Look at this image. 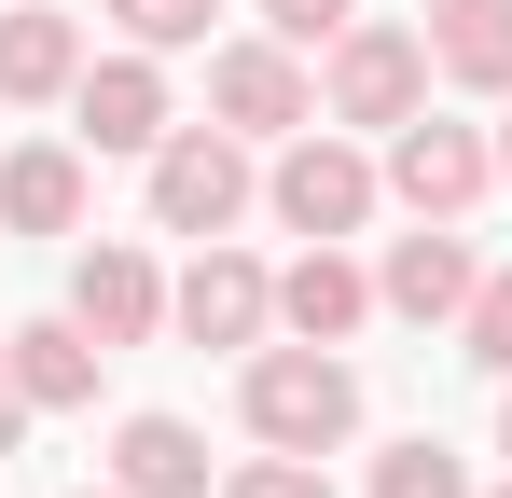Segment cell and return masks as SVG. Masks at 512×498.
<instances>
[{"label": "cell", "instance_id": "cell-1", "mask_svg": "<svg viewBox=\"0 0 512 498\" xmlns=\"http://www.w3.org/2000/svg\"><path fill=\"white\" fill-rule=\"evenodd\" d=\"M236 402H250V443L333 457L346 429H360V374H346L333 346H305V332H291V346H250V388H236Z\"/></svg>", "mask_w": 512, "mask_h": 498}, {"label": "cell", "instance_id": "cell-2", "mask_svg": "<svg viewBox=\"0 0 512 498\" xmlns=\"http://www.w3.org/2000/svg\"><path fill=\"white\" fill-rule=\"evenodd\" d=\"M236 208H250L236 125H167V139H153V222H167V236H222Z\"/></svg>", "mask_w": 512, "mask_h": 498}, {"label": "cell", "instance_id": "cell-3", "mask_svg": "<svg viewBox=\"0 0 512 498\" xmlns=\"http://www.w3.org/2000/svg\"><path fill=\"white\" fill-rule=\"evenodd\" d=\"M416 97H429V28L360 14L333 42V125H416Z\"/></svg>", "mask_w": 512, "mask_h": 498}, {"label": "cell", "instance_id": "cell-4", "mask_svg": "<svg viewBox=\"0 0 512 498\" xmlns=\"http://www.w3.org/2000/svg\"><path fill=\"white\" fill-rule=\"evenodd\" d=\"M263 194H277V222H291V236H360V222H374V194H388V166H360L346 139H319V125H305V139L277 153V180H263Z\"/></svg>", "mask_w": 512, "mask_h": 498}, {"label": "cell", "instance_id": "cell-5", "mask_svg": "<svg viewBox=\"0 0 512 498\" xmlns=\"http://www.w3.org/2000/svg\"><path fill=\"white\" fill-rule=\"evenodd\" d=\"M208 111H222L236 139H305V125H319V97H305V56H291L277 28L208 56Z\"/></svg>", "mask_w": 512, "mask_h": 498}, {"label": "cell", "instance_id": "cell-6", "mask_svg": "<svg viewBox=\"0 0 512 498\" xmlns=\"http://www.w3.org/2000/svg\"><path fill=\"white\" fill-rule=\"evenodd\" d=\"M485 180H499V153H485L471 125H429V111H416V125H388V194H402L416 222H471Z\"/></svg>", "mask_w": 512, "mask_h": 498}, {"label": "cell", "instance_id": "cell-7", "mask_svg": "<svg viewBox=\"0 0 512 498\" xmlns=\"http://www.w3.org/2000/svg\"><path fill=\"white\" fill-rule=\"evenodd\" d=\"M167 319L194 332V346H263V319H277V277H263L250 249L194 236V277H180V291H167Z\"/></svg>", "mask_w": 512, "mask_h": 498}, {"label": "cell", "instance_id": "cell-8", "mask_svg": "<svg viewBox=\"0 0 512 498\" xmlns=\"http://www.w3.org/2000/svg\"><path fill=\"white\" fill-rule=\"evenodd\" d=\"M70 111H84L97 153H153L167 139V70L125 42V56H84V83H70Z\"/></svg>", "mask_w": 512, "mask_h": 498}, {"label": "cell", "instance_id": "cell-9", "mask_svg": "<svg viewBox=\"0 0 512 498\" xmlns=\"http://www.w3.org/2000/svg\"><path fill=\"white\" fill-rule=\"evenodd\" d=\"M471 291H485V277H471L457 222H416V236L374 263V305H388V319H471Z\"/></svg>", "mask_w": 512, "mask_h": 498}, {"label": "cell", "instance_id": "cell-10", "mask_svg": "<svg viewBox=\"0 0 512 498\" xmlns=\"http://www.w3.org/2000/svg\"><path fill=\"white\" fill-rule=\"evenodd\" d=\"M70 319H84L97 346H139V332L167 319V277H153V263H139L125 236H97L84 263H70Z\"/></svg>", "mask_w": 512, "mask_h": 498}, {"label": "cell", "instance_id": "cell-11", "mask_svg": "<svg viewBox=\"0 0 512 498\" xmlns=\"http://www.w3.org/2000/svg\"><path fill=\"white\" fill-rule=\"evenodd\" d=\"M429 70L471 97H512V0H429Z\"/></svg>", "mask_w": 512, "mask_h": 498}, {"label": "cell", "instance_id": "cell-12", "mask_svg": "<svg viewBox=\"0 0 512 498\" xmlns=\"http://www.w3.org/2000/svg\"><path fill=\"white\" fill-rule=\"evenodd\" d=\"M277 319L305 332V346H346V332L374 319V277H360V263H346L333 236H319L305 263H291V277H277Z\"/></svg>", "mask_w": 512, "mask_h": 498}, {"label": "cell", "instance_id": "cell-13", "mask_svg": "<svg viewBox=\"0 0 512 498\" xmlns=\"http://www.w3.org/2000/svg\"><path fill=\"white\" fill-rule=\"evenodd\" d=\"M111 485L125 498H208V443H194L180 415H125V429H111Z\"/></svg>", "mask_w": 512, "mask_h": 498}, {"label": "cell", "instance_id": "cell-14", "mask_svg": "<svg viewBox=\"0 0 512 498\" xmlns=\"http://www.w3.org/2000/svg\"><path fill=\"white\" fill-rule=\"evenodd\" d=\"M0 346H14V374H28L42 415H84L97 402V360H111V346H97L84 319H28V332H0Z\"/></svg>", "mask_w": 512, "mask_h": 498}, {"label": "cell", "instance_id": "cell-15", "mask_svg": "<svg viewBox=\"0 0 512 498\" xmlns=\"http://www.w3.org/2000/svg\"><path fill=\"white\" fill-rule=\"evenodd\" d=\"M0 222H14V236H84V153L28 139V153L0 166Z\"/></svg>", "mask_w": 512, "mask_h": 498}, {"label": "cell", "instance_id": "cell-16", "mask_svg": "<svg viewBox=\"0 0 512 498\" xmlns=\"http://www.w3.org/2000/svg\"><path fill=\"white\" fill-rule=\"evenodd\" d=\"M70 83H84V28L42 14V0H14L0 14V97H70Z\"/></svg>", "mask_w": 512, "mask_h": 498}, {"label": "cell", "instance_id": "cell-17", "mask_svg": "<svg viewBox=\"0 0 512 498\" xmlns=\"http://www.w3.org/2000/svg\"><path fill=\"white\" fill-rule=\"evenodd\" d=\"M374 498H471V471L416 429V443H388V457H374Z\"/></svg>", "mask_w": 512, "mask_h": 498}, {"label": "cell", "instance_id": "cell-18", "mask_svg": "<svg viewBox=\"0 0 512 498\" xmlns=\"http://www.w3.org/2000/svg\"><path fill=\"white\" fill-rule=\"evenodd\" d=\"M208 14H222V0H111V28H125L139 56H180V42H208Z\"/></svg>", "mask_w": 512, "mask_h": 498}, {"label": "cell", "instance_id": "cell-19", "mask_svg": "<svg viewBox=\"0 0 512 498\" xmlns=\"http://www.w3.org/2000/svg\"><path fill=\"white\" fill-rule=\"evenodd\" d=\"M263 28H277L291 56H333L346 28H360V0H263Z\"/></svg>", "mask_w": 512, "mask_h": 498}, {"label": "cell", "instance_id": "cell-20", "mask_svg": "<svg viewBox=\"0 0 512 498\" xmlns=\"http://www.w3.org/2000/svg\"><path fill=\"white\" fill-rule=\"evenodd\" d=\"M222 498H333V485H319V457H291V443H263L250 471H222Z\"/></svg>", "mask_w": 512, "mask_h": 498}, {"label": "cell", "instance_id": "cell-21", "mask_svg": "<svg viewBox=\"0 0 512 498\" xmlns=\"http://www.w3.org/2000/svg\"><path fill=\"white\" fill-rule=\"evenodd\" d=\"M457 332H471V360H485V374L512 388V277H485V291H471V319H457Z\"/></svg>", "mask_w": 512, "mask_h": 498}, {"label": "cell", "instance_id": "cell-22", "mask_svg": "<svg viewBox=\"0 0 512 498\" xmlns=\"http://www.w3.org/2000/svg\"><path fill=\"white\" fill-rule=\"evenodd\" d=\"M28 415H42V402H28V374H14V346H0V457H14V429H28Z\"/></svg>", "mask_w": 512, "mask_h": 498}, {"label": "cell", "instance_id": "cell-23", "mask_svg": "<svg viewBox=\"0 0 512 498\" xmlns=\"http://www.w3.org/2000/svg\"><path fill=\"white\" fill-rule=\"evenodd\" d=\"M499 457H512V402H499Z\"/></svg>", "mask_w": 512, "mask_h": 498}, {"label": "cell", "instance_id": "cell-24", "mask_svg": "<svg viewBox=\"0 0 512 498\" xmlns=\"http://www.w3.org/2000/svg\"><path fill=\"white\" fill-rule=\"evenodd\" d=\"M499 180H512V139H499Z\"/></svg>", "mask_w": 512, "mask_h": 498}, {"label": "cell", "instance_id": "cell-25", "mask_svg": "<svg viewBox=\"0 0 512 498\" xmlns=\"http://www.w3.org/2000/svg\"><path fill=\"white\" fill-rule=\"evenodd\" d=\"M84 498H125V485H84Z\"/></svg>", "mask_w": 512, "mask_h": 498}, {"label": "cell", "instance_id": "cell-26", "mask_svg": "<svg viewBox=\"0 0 512 498\" xmlns=\"http://www.w3.org/2000/svg\"><path fill=\"white\" fill-rule=\"evenodd\" d=\"M499 498H512V485H499Z\"/></svg>", "mask_w": 512, "mask_h": 498}]
</instances>
